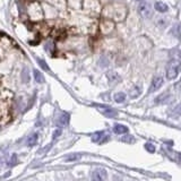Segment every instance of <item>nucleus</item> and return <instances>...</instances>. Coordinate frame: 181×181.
Masks as SVG:
<instances>
[{
    "label": "nucleus",
    "instance_id": "1",
    "mask_svg": "<svg viewBox=\"0 0 181 181\" xmlns=\"http://www.w3.org/2000/svg\"><path fill=\"white\" fill-rule=\"evenodd\" d=\"M127 9L121 5H110L104 9V15L114 20H122L126 17Z\"/></svg>",
    "mask_w": 181,
    "mask_h": 181
},
{
    "label": "nucleus",
    "instance_id": "2",
    "mask_svg": "<svg viewBox=\"0 0 181 181\" xmlns=\"http://www.w3.org/2000/svg\"><path fill=\"white\" fill-rule=\"evenodd\" d=\"M181 70V62L179 60H171L166 66V78L175 79Z\"/></svg>",
    "mask_w": 181,
    "mask_h": 181
},
{
    "label": "nucleus",
    "instance_id": "3",
    "mask_svg": "<svg viewBox=\"0 0 181 181\" xmlns=\"http://www.w3.org/2000/svg\"><path fill=\"white\" fill-rule=\"evenodd\" d=\"M27 14H28V16L33 20H40L42 19L43 17L42 8L40 7V5L37 2H33L28 5V7H27Z\"/></svg>",
    "mask_w": 181,
    "mask_h": 181
},
{
    "label": "nucleus",
    "instance_id": "4",
    "mask_svg": "<svg viewBox=\"0 0 181 181\" xmlns=\"http://www.w3.org/2000/svg\"><path fill=\"white\" fill-rule=\"evenodd\" d=\"M138 13L144 18H149L153 13V8L148 2H140L138 6Z\"/></svg>",
    "mask_w": 181,
    "mask_h": 181
},
{
    "label": "nucleus",
    "instance_id": "5",
    "mask_svg": "<svg viewBox=\"0 0 181 181\" xmlns=\"http://www.w3.org/2000/svg\"><path fill=\"white\" fill-rule=\"evenodd\" d=\"M106 179H108V173L104 169L97 168L93 171L92 181H106Z\"/></svg>",
    "mask_w": 181,
    "mask_h": 181
},
{
    "label": "nucleus",
    "instance_id": "6",
    "mask_svg": "<svg viewBox=\"0 0 181 181\" xmlns=\"http://www.w3.org/2000/svg\"><path fill=\"white\" fill-rule=\"evenodd\" d=\"M69 114L66 113V112H62V113H60L56 119V123L57 126H59V127H66L68 125V122H69Z\"/></svg>",
    "mask_w": 181,
    "mask_h": 181
},
{
    "label": "nucleus",
    "instance_id": "7",
    "mask_svg": "<svg viewBox=\"0 0 181 181\" xmlns=\"http://www.w3.org/2000/svg\"><path fill=\"white\" fill-rule=\"evenodd\" d=\"M163 78L157 76V77H155L153 80H152V84H151V87H149V93H153V92H156L162 85H163Z\"/></svg>",
    "mask_w": 181,
    "mask_h": 181
},
{
    "label": "nucleus",
    "instance_id": "8",
    "mask_svg": "<svg viewBox=\"0 0 181 181\" xmlns=\"http://www.w3.org/2000/svg\"><path fill=\"white\" fill-rule=\"evenodd\" d=\"M96 106L100 109V111L102 112L103 114L106 115V117H109V118H114L115 115L118 114L117 111H114V110L111 109V108H108V106Z\"/></svg>",
    "mask_w": 181,
    "mask_h": 181
},
{
    "label": "nucleus",
    "instance_id": "9",
    "mask_svg": "<svg viewBox=\"0 0 181 181\" xmlns=\"http://www.w3.org/2000/svg\"><path fill=\"white\" fill-rule=\"evenodd\" d=\"M113 28H114V24L112 23V22L110 23L109 20H103L102 24H101V31H102L104 34L110 33Z\"/></svg>",
    "mask_w": 181,
    "mask_h": 181
},
{
    "label": "nucleus",
    "instance_id": "10",
    "mask_svg": "<svg viewBox=\"0 0 181 181\" xmlns=\"http://www.w3.org/2000/svg\"><path fill=\"white\" fill-rule=\"evenodd\" d=\"M106 139H108V137H106V134L103 131L95 132V134L92 136V140L94 143H103V142H106Z\"/></svg>",
    "mask_w": 181,
    "mask_h": 181
},
{
    "label": "nucleus",
    "instance_id": "11",
    "mask_svg": "<svg viewBox=\"0 0 181 181\" xmlns=\"http://www.w3.org/2000/svg\"><path fill=\"white\" fill-rule=\"evenodd\" d=\"M113 131L115 134H118V135H121V134H126V132H128V128L123 125H115L113 127Z\"/></svg>",
    "mask_w": 181,
    "mask_h": 181
},
{
    "label": "nucleus",
    "instance_id": "12",
    "mask_svg": "<svg viewBox=\"0 0 181 181\" xmlns=\"http://www.w3.org/2000/svg\"><path fill=\"white\" fill-rule=\"evenodd\" d=\"M154 8L157 10V11H160V13H166L169 9L168 6H166L164 2H162V1H157V2L155 3Z\"/></svg>",
    "mask_w": 181,
    "mask_h": 181
},
{
    "label": "nucleus",
    "instance_id": "13",
    "mask_svg": "<svg viewBox=\"0 0 181 181\" xmlns=\"http://www.w3.org/2000/svg\"><path fill=\"white\" fill-rule=\"evenodd\" d=\"M126 100V94L122 92H119V93H115L114 94V101L117 103H122L125 102Z\"/></svg>",
    "mask_w": 181,
    "mask_h": 181
},
{
    "label": "nucleus",
    "instance_id": "14",
    "mask_svg": "<svg viewBox=\"0 0 181 181\" xmlns=\"http://www.w3.org/2000/svg\"><path fill=\"white\" fill-rule=\"evenodd\" d=\"M36 143H37V134H33V135H31L30 137H28V139H27V145H28L30 147L34 146Z\"/></svg>",
    "mask_w": 181,
    "mask_h": 181
},
{
    "label": "nucleus",
    "instance_id": "15",
    "mask_svg": "<svg viewBox=\"0 0 181 181\" xmlns=\"http://www.w3.org/2000/svg\"><path fill=\"white\" fill-rule=\"evenodd\" d=\"M108 77H109V82H110V83L119 82V80H120V77H119V75H117L115 72H109Z\"/></svg>",
    "mask_w": 181,
    "mask_h": 181
},
{
    "label": "nucleus",
    "instance_id": "16",
    "mask_svg": "<svg viewBox=\"0 0 181 181\" xmlns=\"http://www.w3.org/2000/svg\"><path fill=\"white\" fill-rule=\"evenodd\" d=\"M33 74H34V79H35L37 83H43L44 82V78H43L42 74H41L39 70H34Z\"/></svg>",
    "mask_w": 181,
    "mask_h": 181
},
{
    "label": "nucleus",
    "instance_id": "17",
    "mask_svg": "<svg viewBox=\"0 0 181 181\" xmlns=\"http://www.w3.org/2000/svg\"><path fill=\"white\" fill-rule=\"evenodd\" d=\"M140 93H142V91H140L139 87H134V88L130 91V97H131V99H135V97L139 96Z\"/></svg>",
    "mask_w": 181,
    "mask_h": 181
},
{
    "label": "nucleus",
    "instance_id": "18",
    "mask_svg": "<svg viewBox=\"0 0 181 181\" xmlns=\"http://www.w3.org/2000/svg\"><path fill=\"white\" fill-rule=\"evenodd\" d=\"M22 77H23V82H25V83L30 82V75H28V70L24 69L23 72H22Z\"/></svg>",
    "mask_w": 181,
    "mask_h": 181
},
{
    "label": "nucleus",
    "instance_id": "19",
    "mask_svg": "<svg viewBox=\"0 0 181 181\" xmlns=\"http://www.w3.org/2000/svg\"><path fill=\"white\" fill-rule=\"evenodd\" d=\"M145 148L147 149L149 153H154L155 152V147H154V145H152L149 144V143H147V144H145Z\"/></svg>",
    "mask_w": 181,
    "mask_h": 181
},
{
    "label": "nucleus",
    "instance_id": "20",
    "mask_svg": "<svg viewBox=\"0 0 181 181\" xmlns=\"http://www.w3.org/2000/svg\"><path fill=\"white\" fill-rule=\"evenodd\" d=\"M39 65H40V67H42L44 70H49V67H48L46 62L43 59H39Z\"/></svg>",
    "mask_w": 181,
    "mask_h": 181
},
{
    "label": "nucleus",
    "instance_id": "21",
    "mask_svg": "<svg viewBox=\"0 0 181 181\" xmlns=\"http://www.w3.org/2000/svg\"><path fill=\"white\" fill-rule=\"evenodd\" d=\"M45 50L48 51V52H51V51H53V43L52 42H48L45 44Z\"/></svg>",
    "mask_w": 181,
    "mask_h": 181
},
{
    "label": "nucleus",
    "instance_id": "22",
    "mask_svg": "<svg viewBox=\"0 0 181 181\" xmlns=\"http://www.w3.org/2000/svg\"><path fill=\"white\" fill-rule=\"evenodd\" d=\"M180 114H181V103L173 110V115H180Z\"/></svg>",
    "mask_w": 181,
    "mask_h": 181
},
{
    "label": "nucleus",
    "instance_id": "23",
    "mask_svg": "<svg viewBox=\"0 0 181 181\" xmlns=\"http://www.w3.org/2000/svg\"><path fill=\"white\" fill-rule=\"evenodd\" d=\"M122 142L131 143V142H134V138H132L131 136H127V137H123V138H122Z\"/></svg>",
    "mask_w": 181,
    "mask_h": 181
},
{
    "label": "nucleus",
    "instance_id": "24",
    "mask_svg": "<svg viewBox=\"0 0 181 181\" xmlns=\"http://www.w3.org/2000/svg\"><path fill=\"white\" fill-rule=\"evenodd\" d=\"M60 134H61V130H60V129H57L56 131L53 132V139H56L57 137L60 135Z\"/></svg>",
    "mask_w": 181,
    "mask_h": 181
},
{
    "label": "nucleus",
    "instance_id": "25",
    "mask_svg": "<svg viewBox=\"0 0 181 181\" xmlns=\"http://www.w3.org/2000/svg\"><path fill=\"white\" fill-rule=\"evenodd\" d=\"M16 164V155H13L11 156V160H10V165Z\"/></svg>",
    "mask_w": 181,
    "mask_h": 181
},
{
    "label": "nucleus",
    "instance_id": "26",
    "mask_svg": "<svg viewBox=\"0 0 181 181\" xmlns=\"http://www.w3.org/2000/svg\"><path fill=\"white\" fill-rule=\"evenodd\" d=\"M179 32H180V34H181V24L179 25Z\"/></svg>",
    "mask_w": 181,
    "mask_h": 181
},
{
    "label": "nucleus",
    "instance_id": "27",
    "mask_svg": "<svg viewBox=\"0 0 181 181\" xmlns=\"http://www.w3.org/2000/svg\"><path fill=\"white\" fill-rule=\"evenodd\" d=\"M179 57H180V58H181V51H180V52H179Z\"/></svg>",
    "mask_w": 181,
    "mask_h": 181
},
{
    "label": "nucleus",
    "instance_id": "28",
    "mask_svg": "<svg viewBox=\"0 0 181 181\" xmlns=\"http://www.w3.org/2000/svg\"><path fill=\"white\" fill-rule=\"evenodd\" d=\"M180 161H181V155H180Z\"/></svg>",
    "mask_w": 181,
    "mask_h": 181
},
{
    "label": "nucleus",
    "instance_id": "29",
    "mask_svg": "<svg viewBox=\"0 0 181 181\" xmlns=\"http://www.w3.org/2000/svg\"><path fill=\"white\" fill-rule=\"evenodd\" d=\"M138 1H142V0H138Z\"/></svg>",
    "mask_w": 181,
    "mask_h": 181
}]
</instances>
